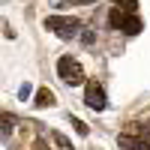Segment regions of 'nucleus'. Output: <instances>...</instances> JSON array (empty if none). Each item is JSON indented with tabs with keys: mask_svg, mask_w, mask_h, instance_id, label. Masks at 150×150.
Wrapping results in <instances>:
<instances>
[{
	"mask_svg": "<svg viewBox=\"0 0 150 150\" xmlns=\"http://www.w3.org/2000/svg\"><path fill=\"white\" fill-rule=\"evenodd\" d=\"M45 30H54L57 36H75L81 30V21L78 18H72V15H48L45 18Z\"/></svg>",
	"mask_w": 150,
	"mask_h": 150,
	"instance_id": "nucleus-1",
	"label": "nucleus"
},
{
	"mask_svg": "<svg viewBox=\"0 0 150 150\" xmlns=\"http://www.w3.org/2000/svg\"><path fill=\"white\" fill-rule=\"evenodd\" d=\"M57 75H60L66 84H72V87L84 84V69H81L78 60H72V57H60V60H57Z\"/></svg>",
	"mask_w": 150,
	"mask_h": 150,
	"instance_id": "nucleus-2",
	"label": "nucleus"
},
{
	"mask_svg": "<svg viewBox=\"0 0 150 150\" xmlns=\"http://www.w3.org/2000/svg\"><path fill=\"white\" fill-rule=\"evenodd\" d=\"M84 102H87V108H93V111H102V108H105V90H102V87H99L96 81H87Z\"/></svg>",
	"mask_w": 150,
	"mask_h": 150,
	"instance_id": "nucleus-3",
	"label": "nucleus"
},
{
	"mask_svg": "<svg viewBox=\"0 0 150 150\" xmlns=\"http://www.w3.org/2000/svg\"><path fill=\"white\" fill-rule=\"evenodd\" d=\"M141 27H144V24H141V18L138 15H135V12H126V18H123V33H129V36H135V33H141Z\"/></svg>",
	"mask_w": 150,
	"mask_h": 150,
	"instance_id": "nucleus-4",
	"label": "nucleus"
},
{
	"mask_svg": "<svg viewBox=\"0 0 150 150\" xmlns=\"http://www.w3.org/2000/svg\"><path fill=\"white\" fill-rule=\"evenodd\" d=\"M51 105H54V93L48 87H39L36 90V108H51Z\"/></svg>",
	"mask_w": 150,
	"mask_h": 150,
	"instance_id": "nucleus-5",
	"label": "nucleus"
},
{
	"mask_svg": "<svg viewBox=\"0 0 150 150\" xmlns=\"http://www.w3.org/2000/svg\"><path fill=\"white\" fill-rule=\"evenodd\" d=\"M51 141L57 144V150H75V147H72V141L66 138L63 132H51Z\"/></svg>",
	"mask_w": 150,
	"mask_h": 150,
	"instance_id": "nucleus-6",
	"label": "nucleus"
},
{
	"mask_svg": "<svg viewBox=\"0 0 150 150\" xmlns=\"http://www.w3.org/2000/svg\"><path fill=\"white\" fill-rule=\"evenodd\" d=\"M123 18H126V12L123 9H111V15H108V21H111V27H123Z\"/></svg>",
	"mask_w": 150,
	"mask_h": 150,
	"instance_id": "nucleus-7",
	"label": "nucleus"
},
{
	"mask_svg": "<svg viewBox=\"0 0 150 150\" xmlns=\"http://www.w3.org/2000/svg\"><path fill=\"white\" fill-rule=\"evenodd\" d=\"M114 3H117V9H123V12H135L138 0H114Z\"/></svg>",
	"mask_w": 150,
	"mask_h": 150,
	"instance_id": "nucleus-8",
	"label": "nucleus"
},
{
	"mask_svg": "<svg viewBox=\"0 0 150 150\" xmlns=\"http://www.w3.org/2000/svg\"><path fill=\"white\" fill-rule=\"evenodd\" d=\"M0 120H3V135H9V132H12V123H15V120H12V114H9V111H3Z\"/></svg>",
	"mask_w": 150,
	"mask_h": 150,
	"instance_id": "nucleus-9",
	"label": "nucleus"
},
{
	"mask_svg": "<svg viewBox=\"0 0 150 150\" xmlns=\"http://www.w3.org/2000/svg\"><path fill=\"white\" fill-rule=\"evenodd\" d=\"M72 126H75V132H78V135H87V132H90V129H87V123L78 120V117H72Z\"/></svg>",
	"mask_w": 150,
	"mask_h": 150,
	"instance_id": "nucleus-10",
	"label": "nucleus"
},
{
	"mask_svg": "<svg viewBox=\"0 0 150 150\" xmlns=\"http://www.w3.org/2000/svg\"><path fill=\"white\" fill-rule=\"evenodd\" d=\"M33 150H45V144H42V141H36V144H33Z\"/></svg>",
	"mask_w": 150,
	"mask_h": 150,
	"instance_id": "nucleus-11",
	"label": "nucleus"
}]
</instances>
